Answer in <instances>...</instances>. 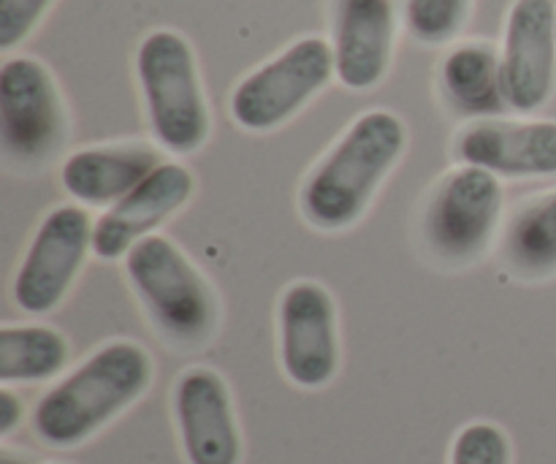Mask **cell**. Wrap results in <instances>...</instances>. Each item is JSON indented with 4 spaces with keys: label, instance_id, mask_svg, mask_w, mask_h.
Segmentation results:
<instances>
[{
    "label": "cell",
    "instance_id": "obj_1",
    "mask_svg": "<svg viewBox=\"0 0 556 464\" xmlns=\"http://www.w3.org/2000/svg\"><path fill=\"white\" fill-rule=\"evenodd\" d=\"M150 384V353L136 342H109L41 397L33 429L52 449H74L128 411Z\"/></svg>",
    "mask_w": 556,
    "mask_h": 464
},
{
    "label": "cell",
    "instance_id": "obj_3",
    "mask_svg": "<svg viewBox=\"0 0 556 464\" xmlns=\"http://www.w3.org/2000/svg\"><path fill=\"white\" fill-rule=\"evenodd\" d=\"M125 272L147 315L179 351L206 346L217 329V299L188 255L166 237L141 239L125 255Z\"/></svg>",
    "mask_w": 556,
    "mask_h": 464
},
{
    "label": "cell",
    "instance_id": "obj_11",
    "mask_svg": "<svg viewBox=\"0 0 556 464\" xmlns=\"http://www.w3.org/2000/svg\"><path fill=\"white\" fill-rule=\"evenodd\" d=\"M174 416L188 464H239L242 438L228 386L215 369L190 367L174 389Z\"/></svg>",
    "mask_w": 556,
    "mask_h": 464
},
{
    "label": "cell",
    "instance_id": "obj_9",
    "mask_svg": "<svg viewBox=\"0 0 556 464\" xmlns=\"http://www.w3.org/2000/svg\"><path fill=\"white\" fill-rule=\"evenodd\" d=\"M280 362L299 389H324L340 369V331L331 293L299 280L280 299Z\"/></svg>",
    "mask_w": 556,
    "mask_h": 464
},
{
    "label": "cell",
    "instance_id": "obj_7",
    "mask_svg": "<svg viewBox=\"0 0 556 464\" xmlns=\"http://www.w3.org/2000/svg\"><path fill=\"white\" fill-rule=\"evenodd\" d=\"M65 130L52 74L33 58H11L0 68V136L22 166L49 161Z\"/></svg>",
    "mask_w": 556,
    "mask_h": 464
},
{
    "label": "cell",
    "instance_id": "obj_4",
    "mask_svg": "<svg viewBox=\"0 0 556 464\" xmlns=\"http://www.w3.org/2000/svg\"><path fill=\"white\" fill-rule=\"evenodd\" d=\"M141 92L155 139L177 155L201 150L210 136V109L190 43L174 30H155L136 54Z\"/></svg>",
    "mask_w": 556,
    "mask_h": 464
},
{
    "label": "cell",
    "instance_id": "obj_13",
    "mask_svg": "<svg viewBox=\"0 0 556 464\" xmlns=\"http://www.w3.org/2000/svg\"><path fill=\"white\" fill-rule=\"evenodd\" d=\"M467 166L500 177H552L556 174V123H505L486 120L459 136L456 145Z\"/></svg>",
    "mask_w": 556,
    "mask_h": 464
},
{
    "label": "cell",
    "instance_id": "obj_23",
    "mask_svg": "<svg viewBox=\"0 0 556 464\" xmlns=\"http://www.w3.org/2000/svg\"><path fill=\"white\" fill-rule=\"evenodd\" d=\"M0 464H30V462H27L25 456L14 454V451L3 449V451H0Z\"/></svg>",
    "mask_w": 556,
    "mask_h": 464
},
{
    "label": "cell",
    "instance_id": "obj_5",
    "mask_svg": "<svg viewBox=\"0 0 556 464\" xmlns=\"http://www.w3.org/2000/svg\"><path fill=\"white\" fill-rule=\"evenodd\" d=\"M503 212L497 174L462 166L445 174L424 212V242L445 266H470L486 253Z\"/></svg>",
    "mask_w": 556,
    "mask_h": 464
},
{
    "label": "cell",
    "instance_id": "obj_12",
    "mask_svg": "<svg viewBox=\"0 0 556 464\" xmlns=\"http://www.w3.org/2000/svg\"><path fill=\"white\" fill-rule=\"evenodd\" d=\"M193 174L182 163H163L123 201L98 217L92 253L101 261L125 259L141 239L152 237L166 217L182 210L193 196Z\"/></svg>",
    "mask_w": 556,
    "mask_h": 464
},
{
    "label": "cell",
    "instance_id": "obj_8",
    "mask_svg": "<svg viewBox=\"0 0 556 464\" xmlns=\"http://www.w3.org/2000/svg\"><path fill=\"white\" fill-rule=\"evenodd\" d=\"M92 231L96 226L81 206L65 204L43 217L14 280V302L25 313H52L68 297L92 250Z\"/></svg>",
    "mask_w": 556,
    "mask_h": 464
},
{
    "label": "cell",
    "instance_id": "obj_19",
    "mask_svg": "<svg viewBox=\"0 0 556 464\" xmlns=\"http://www.w3.org/2000/svg\"><path fill=\"white\" fill-rule=\"evenodd\" d=\"M470 0H407V27L424 43H445L465 25Z\"/></svg>",
    "mask_w": 556,
    "mask_h": 464
},
{
    "label": "cell",
    "instance_id": "obj_18",
    "mask_svg": "<svg viewBox=\"0 0 556 464\" xmlns=\"http://www.w3.org/2000/svg\"><path fill=\"white\" fill-rule=\"evenodd\" d=\"M68 340L49 326L0 329V384H43L68 364Z\"/></svg>",
    "mask_w": 556,
    "mask_h": 464
},
{
    "label": "cell",
    "instance_id": "obj_16",
    "mask_svg": "<svg viewBox=\"0 0 556 464\" xmlns=\"http://www.w3.org/2000/svg\"><path fill=\"white\" fill-rule=\"evenodd\" d=\"M503 264L525 283L556 277V190L514 212L503 234Z\"/></svg>",
    "mask_w": 556,
    "mask_h": 464
},
{
    "label": "cell",
    "instance_id": "obj_10",
    "mask_svg": "<svg viewBox=\"0 0 556 464\" xmlns=\"http://www.w3.org/2000/svg\"><path fill=\"white\" fill-rule=\"evenodd\" d=\"M505 96L516 112H538L556 81V0H516L503 47Z\"/></svg>",
    "mask_w": 556,
    "mask_h": 464
},
{
    "label": "cell",
    "instance_id": "obj_2",
    "mask_svg": "<svg viewBox=\"0 0 556 464\" xmlns=\"http://www.w3.org/2000/svg\"><path fill=\"white\" fill-rule=\"evenodd\" d=\"M405 145L407 128L396 114L383 109L362 114L304 183V221L320 231L353 226L396 166Z\"/></svg>",
    "mask_w": 556,
    "mask_h": 464
},
{
    "label": "cell",
    "instance_id": "obj_21",
    "mask_svg": "<svg viewBox=\"0 0 556 464\" xmlns=\"http://www.w3.org/2000/svg\"><path fill=\"white\" fill-rule=\"evenodd\" d=\"M52 0H0V47L11 49L30 36Z\"/></svg>",
    "mask_w": 556,
    "mask_h": 464
},
{
    "label": "cell",
    "instance_id": "obj_17",
    "mask_svg": "<svg viewBox=\"0 0 556 464\" xmlns=\"http://www.w3.org/2000/svg\"><path fill=\"white\" fill-rule=\"evenodd\" d=\"M443 85L454 106L476 117H492L510 106L505 96L503 60L486 43H465L443 63Z\"/></svg>",
    "mask_w": 556,
    "mask_h": 464
},
{
    "label": "cell",
    "instance_id": "obj_22",
    "mask_svg": "<svg viewBox=\"0 0 556 464\" xmlns=\"http://www.w3.org/2000/svg\"><path fill=\"white\" fill-rule=\"evenodd\" d=\"M20 422H22V402L16 400V394L9 389V386H3V391H0V438H9Z\"/></svg>",
    "mask_w": 556,
    "mask_h": 464
},
{
    "label": "cell",
    "instance_id": "obj_15",
    "mask_svg": "<svg viewBox=\"0 0 556 464\" xmlns=\"http://www.w3.org/2000/svg\"><path fill=\"white\" fill-rule=\"evenodd\" d=\"M157 166L161 152L144 145L92 147L63 163V188L87 206H109L139 188Z\"/></svg>",
    "mask_w": 556,
    "mask_h": 464
},
{
    "label": "cell",
    "instance_id": "obj_6",
    "mask_svg": "<svg viewBox=\"0 0 556 464\" xmlns=\"http://www.w3.org/2000/svg\"><path fill=\"white\" fill-rule=\"evenodd\" d=\"M334 74V47L324 38H302L233 90V120L255 134L277 128L318 96Z\"/></svg>",
    "mask_w": 556,
    "mask_h": 464
},
{
    "label": "cell",
    "instance_id": "obj_20",
    "mask_svg": "<svg viewBox=\"0 0 556 464\" xmlns=\"http://www.w3.org/2000/svg\"><path fill=\"white\" fill-rule=\"evenodd\" d=\"M510 440L492 422L467 424L451 446V464H510Z\"/></svg>",
    "mask_w": 556,
    "mask_h": 464
},
{
    "label": "cell",
    "instance_id": "obj_14",
    "mask_svg": "<svg viewBox=\"0 0 556 464\" xmlns=\"http://www.w3.org/2000/svg\"><path fill=\"white\" fill-rule=\"evenodd\" d=\"M394 47V9L389 0H340L334 30L337 79L369 90L386 76Z\"/></svg>",
    "mask_w": 556,
    "mask_h": 464
}]
</instances>
